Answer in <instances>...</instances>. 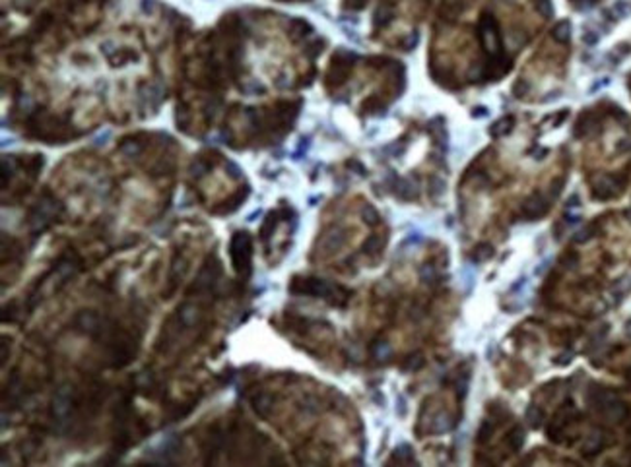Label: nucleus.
Returning a JSON list of instances; mask_svg holds the SVG:
<instances>
[{
    "instance_id": "obj_1",
    "label": "nucleus",
    "mask_w": 631,
    "mask_h": 467,
    "mask_svg": "<svg viewBox=\"0 0 631 467\" xmlns=\"http://www.w3.org/2000/svg\"><path fill=\"white\" fill-rule=\"evenodd\" d=\"M290 291L295 295H311V297H320V299H328L332 305H344V301H340L344 291L338 285H332L324 279L318 277H295L290 285ZM342 299H348V295H344Z\"/></svg>"
},
{
    "instance_id": "obj_2",
    "label": "nucleus",
    "mask_w": 631,
    "mask_h": 467,
    "mask_svg": "<svg viewBox=\"0 0 631 467\" xmlns=\"http://www.w3.org/2000/svg\"><path fill=\"white\" fill-rule=\"evenodd\" d=\"M229 256L231 266L237 271L241 279H247L251 275V260H253V241L249 233L237 231L229 241Z\"/></svg>"
},
{
    "instance_id": "obj_3",
    "label": "nucleus",
    "mask_w": 631,
    "mask_h": 467,
    "mask_svg": "<svg viewBox=\"0 0 631 467\" xmlns=\"http://www.w3.org/2000/svg\"><path fill=\"white\" fill-rule=\"evenodd\" d=\"M480 39H482V45L484 49L487 52H495L499 51V37H497V23L495 20L485 14L482 20H480Z\"/></svg>"
},
{
    "instance_id": "obj_4",
    "label": "nucleus",
    "mask_w": 631,
    "mask_h": 467,
    "mask_svg": "<svg viewBox=\"0 0 631 467\" xmlns=\"http://www.w3.org/2000/svg\"><path fill=\"white\" fill-rule=\"evenodd\" d=\"M546 209H548V204L542 198V194H532V196L526 198L525 206H523V213L528 219H536L542 213H546Z\"/></svg>"
},
{
    "instance_id": "obj_5",
    "label": "nucleus",
    "mask_w": 631,
    "mask_h": 467,
    "mask_svg": "<svg viewBox=\"0 0 631 467\" xmlns=\"http://www.w3.org/2000/svg\"><path fill=\"white\" fill-rule=\"evenodd\" d=\"M342 243H344L342 233L340 231H332V233H328V235L322 237V252L324 254H334L342 246Z\"/></svg>"
},
{
    "instance_id": "obj_6",
    "label": "nucleus",
    "mask_w": 631,
    "mask_h": 467,
    "mask_svg": "<svg viewBox=\"0 0 631 467\" xmlns=\"http://www.w3.org/2000/svg\"><path fill=\"white\" fill-rule=\"evenodd\" d=\"M513 124H515V118H513V116H503V118H499V120L493 124V128H491V136H493V138H503V136H507V134L513 130Z\"/></svg>"
},
{
    "instance_id": "obj_7",
    "label": "nucleus",
    "mask_w": 631,
    "mask_h": 467,
    "mask_svg": "<svg viewBox=\"0 0 631 467\" xmlns=\"http://www.w3.org/2000/svg\"><path fill=\"white\" fill-rule=\"evenodd\" d=\"M276 223H278V213H276V211H270V213L266 215V219L263 221V225H261V239H263V241H268V237L274 233Z\"/></svg>"
},
{
    "instance_id": "obj_8",
    "label": "nucleus",
    "mask_w": 631,
    "mask_h": 467,
    "mask_svg": "<svg viewBox=\"0 0 631 467\" xmlns=\"http://www.w3.org/2000/svg\"><path fill=\"white\" fill-rule=\"evenodd\" d=\"M554 39L558 43H567L571 39V23L569 22H559L554 27Z\"/></svg>"
},
{
    "instance_id": "obj_9",
    "label": "nucleus",
    "mask_w": 631,
    "mask_h": 467,
    "mask_svg": "<svg viewBox=\"0 0 631 467\" xmlns=\"http://www.w3.org/2000/svg\"><path fill=\"white\" fill-rule=\"evenodd\" d=\"M398 196L402 198V200H414L416 198V186L408 180V178H402V180H398Z\"/></svg>"
},
{
    "instance_id": "obj_10",
    "label": "nucleus",
    "mask_w": 631,
    "mask_h": 467,
    "mask_svg": "<svg viewBox=\"0 0 631 467\" xmlns=\"http://www.w3.org/2000/svg\"><path fill=\"white\" fill-rule=\"evenodd\" d=\"M383 245H385V239H383V237H379V235H373V237H369L367 241H365L364 250H365L367 254H377V252H381V250H383Z\"/></svg>"
},
{
    "instance_id": "obj_11",
    "label": "nucleus",
    "mask_w": 631,
    "mask_h": 467,
    "mask_svg": "<svg viewBox=\"0 0 631 467\" xmlns=\"http://www.w3.org/2000/svg\"><path fill=\"white\" fill-rule=\"evenodd\" d=\"M390 16H392V10H390V8H387V6L377 8L375 18H373L375 27H383V25H387V23H388V20H390Z\"/></svg>"
},
{
    "instance_id": "obj_12",
    "label": "nucleus",
    "mask_w": 631,
    "mask_h": 467,
    "mask_svg": "<svg viewBox=\"0 0 631 467\" xmlns=\"http://www.w3.org/2000/svg\"><path fill=\"white\" fill-rule=\"evenodd\" d=\"M523 442H525V432H523L521 426H515V430L509 434V446L513 450H519L523 446Z\"/></svg>"
},
{
    "instance_id": "obj_13",
    "label": "nucleus",
    "mask_w": 631,
    "mask_h": 467,
    "mask_svg": "<svg viewBox=\"0 0 631 467\" xmlns=\"http://www.w3.org/2000/svg\"><path fill=\"white\" fill-rule=\"evenodd\" d=\"M362 215H364L365 223H369V225H377V223H379V219H381V217H379V213H377V209L371 208V206H364Z\"/></svg>"
},
{
    "instance_id": "obj_14",
    "label": "nucleus",
    "mask_w": 631,
    "mask_h": 467,
    "mask_svg": "<svg viewBox=\"0 0 631 467\" xmlns=\"http://www.w3.org/2000/svg\"><path fill=\"white\" fill-rule=\"evenodd\" d=\"M536 8L544 18H552V14H554L552 0H536Z\"/></svg>"
},
{
    "instance_id": "obj_15",
    "label": "nucleus",
    "mask_w": 631,
    "mask_h": 467,
    "mask_svg": "<svg viewBox=\"0 0 631 467\" xmlns=\"http://www.w3.org/2000/svg\"><path fill=\"white\" fill-rule=\"evenodd\" d=\"M493 434V424L489 423V421H484V424H482V428L478 430V440L480 442H485V440H489V436Z\"/></svg>"
},
{
    "instance_id": "obj_16",
    "label": "nucleus",
    "mask_w": 631,
    "mask_h": 467,
    "mask_svg": "<svg viewBox=\"0 0 631 467\" xmlns=\"http://www.w3.org/2000/svg\"><path fill=\"white\" fill-rule=\"evenodd\" d=\"M443 192H445V180H443V178H439V177H433V178H431V194L441 196Z\"/></svg>"
},
{
    "instance_id": "obj_17",
    "label": "nucleus",
    "mask_w": 631,
    "mask_h": 467,
    "mask_svg": "<svg viewBox=\"0 0 631 467\" xmlns=\"http://www.w3.org/2000/svg\"><path fill=\"white\" fill-rule=\"evenodd\" d=\"M491 254H493L491 246H489V245H482V246H478V248H476V256H474V258L476 260H487V258H491Z\"/></svg>"
},
{
    "instance_id": "obj_18",
    "label": "nucleus",
    "mask_w": 631,
    "mask_h": 467,
    "mask_svg": "<svg viewBox=\"0 0 631 467\" xmlns=\"http://www.w3.org/2000/svg\"><path fill=\"white\" fill-rule=\"evenodd\" d=\"M418 41H420V35H418L416 31H414V33H410V35L404 39V49H406V51H412V49L418 45Z\"/></svg>"
},
{
    "instance_id": "obj_19",
    "label": "nucleus",
    "mask_w": 631,
    "mask_h": 467,
    "mask_svg": "<svg viewBox=\"0 0 631 467\" xmlns=\"http://www.w3.org/2000/svg\"><path fill=\"white\" fill-rule=\"evenodd\" d=\"M344 6L352 8V10H360V8L365 6V0H344Z\"/></svg>"
}]
</instances>
